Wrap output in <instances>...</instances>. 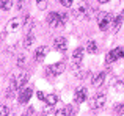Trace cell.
Masks as SVG:
<instances>
[{
	"label": "cell",
	"instance_id": "6da1fadb",
	"mask_svg": "<svg viewBox=\"0 0 124 116\" xmlns=\"http://www.w3.org/2000/svg\"><path fill=\"white\" fill-rule=\"evenodd\" d=\"M69 19V16L64 14V13H57V11H52L47 14L46 17V22H47L50 27H63L64 22Z\"/></svg>",
	"mask_w": 124,
	"mask_h": 116
},
{
	"label": "cell",
	"instance_id": "7a4b0ae2",
	"mask_svg": "<svg viewBox=\"0 0 124 116\" xmlns=\"http://www.w3.org/2000/svg\"><path fill=\"white\" fill-rule=\"evenodd\" d=\"M97 24H99V30L105 31L110 28V25L113 24V16L112 13H107V11H99V14H97Z\"/></svg>",
	"mask_w": 124,
	"mask_h": 116
},
{
	"label": "cell",
	"instance_id": "3957f363",
	"mask_svg": "<svg viewBox=\"0 0 124 116\" xmlns=\"http://www.w3.org/2000/svg\"><path fill=\"white\" fill-rule=\"evenodd\" d=\"M64 71H66V64H64L63 61H60V63H54V64H49V66L46 67V72H47L49 75H52V77L60 75V74H63Z\"/></svg>",
	"mask_w": 124,
	"mask_h": 116
},
{
	"label": "cell",
	"instance_id": "277c9868",
	"mask_svg": "<svg viewBox=\"0 0 124 116\" xmlns=\"http://www.w3.org/2000/svg\"><path fill=\"white\" fill-rule=\"evenodd\" d=\"M22 27H24V19H21V17H13L11 21H8L5 30H6V33H14V31H19Z\"/></svg>",
	"mask_w": 124,
	"mask_h": 116
},
{
	"label": "cell",
	"instance_id": "5b68a950",
	"mask_svg": "<svg viewBox=\"0 0 124 116\" xmlns=\"http://www.w3.org/2000/svg\"><path fill=\"white\" fill-rule=\"evenodd\" d=\"M33 96V89L28 88V86H22L21 89H19V94H17V102L19 104H27L28 101H30V97Z\"/></svg>",
	"mask_w": 124,
	"mask_h": 116
},
{
	"label": "cell",
	"instance_id": "8992f818",
	"mask_svg": "<svg viewBox=\"0 0 124 116\" xmlns=\"http://www.w3.org/2000/svg\"><path fill=\"white\" fill-rule=\"evenodd\" d=\"M121 57H124V50L121 49V47H116V49L110 50V52L107 53V57H105V63H107V66H108V64H112L113 61L119 60Z\"/></svg>",
	"mask_w": 124,
	"mask_h": 116
},
{
	"label": "cell",
	"instance_id": "52a82bcc",
	"mask_svg": "<svg viewBox=\"0 0 124 116\" xmlns=\"http://www.w3.org/2000/svg\"><path fill=\"white\" fill-rule=\"evenodd\" d=\"M86 99H88V91H86V88H85V86H79V88H76L74 101H76L77 104H83Z\"/></svg>",
	"mask_w": 124,
	"mask_h": 116
},
{
	"label": "cell",
	"instance_id": "ba28073f",
	"mask_svg": "<svg viewBox=\"0 0 124 116\" xmlns=\"http://www.w3.org/2000/svg\"><path fill=\"white\" fill-rule=\"evenodd\" d=\"M105 102H107V97H105V94H97V96H94L93 99H91V108H96V110H99V108H102L104 105H105Z\"/></svg>",
	"mask_w": 124,
	"mask_h": 116
},
{
	"label": "cell",
	"instance_id": "9c48e42d",
	"mask_svg": "<svg viewBox=\"0 0 124 116\" xmlns=\"http://www.w3.org/2000/svg\"><path fill=\"white\" fill-rule=\"evenodd\" d=\"M54 47L58 50V52H64V50L68 49V41H66V38H63V36L55 38V41H54Z\"/></svg>",
	"mask_w": 124,
	"mask_h": 116
},
{
	"label": "cell",
	"instance_id": "30bf717a",
	"mask_svg": "<svg viewBox=\"0 0 124 116\" xmlns=\"http://www.w3.org/2000/svg\"><path fill=\"white\" fill-rule=\"evenodd\" d=\"M105 72H99L96 74V75H93V79H91V85L94 86V88H99V86H102V83L105 82Z\"/></svg>",
	"mask_w": 124,
	"mask_h": 116
},
{
	"label": "cell",
	"instance_id": "8fae6325",
	"mask_svg": "<svg viewBox=\"0 0 124 116\" xmlns=\"http://www.w3.org/2000/svg\"><path fill=\"white\" fill-rule=\"evenodd\" d=\"M46 55H47V47L41 46V47H38V49L35 50V57H33V60H35V61H38V63H41V61L46 58Z\"/></svg>",
	"mask_w": 124,
	"mask_h": 116
},
{
	"label": "cell",
	"instance_id": "7c38bea8",
	"mask_svg": "<svg viewBox=\"0 0 124 116\" xmlns=\"http://www.w3.org/2000/svg\"><path fill=\"white\" fill-rule=\"evenodd\" d=\"M123 21H124V13H121V14H118L115 19H113L112 30H113V31H118V30H119V27H121V24H123Z\"/></svg>",
	"mask_w": 124,
	"mask_h": 116
},
{
	"label": "cell",
	"instance_id": "4fadbf2b",
	"mask_svg": "<svg viewBox=\"0 0 124 116\" xmlns=\"http://www.w3.org/2000/svg\"><path fill=\"white\" fill-rule=\"evenodd\" d=\"M83 49L82 47H77L76 50H74V53H72V61L74 63H82L83 61Z\"/></svg>",
	"mask_w": 124,
	"mask_h": 116
},
{
	"label": "cell",
	"instance_id": "5bb4252c",
	"mask_svg": "<svg viewBox=\"0 0 124 116\" xmlns=\"http://www.w3.org/2000/svg\"><path fill=\"white\" fill-rule=\"evenodd\" d=\"M33 43H35V35L31 33V31H28L27 35H25V39H24V47H31L33 46Z\"/></svg>",
	"mask_w": 124,
	"mask_h": 116
},
{
	"label": "cell",
	"instance_id": "9a60e30c",
	"mask_svg": "<svg viewBox=\"0 0 124 116\" xmlns=\"http://www.w3.org/2000/svg\"><path fill=\"white\" fill-rule=\"evenodd\" d=\"M85 50H86L88 53H93V55H94V53H97V44L94 43V41H88L86 49H85Z\"/></svg>",
	"mask_w": 124,
	"mask_h": 116
},
{
	"label": "cell",
	"instance_id": "2e32d148",
	"mask_svg": "<svg viewBox=\"0 0 124 116\" xmlns=\"http://www.w3.org/2000/svg\"><path fill=\"white\" fill-rule=\"evenodd\" d=\"M13 6V0H0V9L2 11H8Z\"/></svg>",
	"mask_w": 124,
	"mask_h": 116
},
{
	"label": "cell",
	"instance_id": "e0dca14e",
	"mask_svg": "<svg viewBox=\"0 0 124 116\" xmlns=\"http://www.w3.org/2000/svg\"><path fill=\"white\" fill-rule=\"evenodd\" d=\"M58 102V96L57 94H47L46 96V104L47 105H55Z\"/></svg>",
	"mask_w": 124,
	"mask_h": 116
},
{
	"label": "cell",
	"instance_id": "ac0fdd59",
	"mask_svg": "<svg viewBox=\"0 0 124 116\" xmlns=\"http://www.w3.org/2000/svg\"><path fill=\"white\" fill-rule=\"evenodd\" d=\"M97 14H99V11L94 8H88L86 13H85V17L86 19H93V17H97Z\"/></svg>",
	"mask_w": 124,
	"mask_h": 116
},
{
	"label": "cell",
	"instance_id": "d6986e66",
	"mask_svg": "<svg viewBox=\"0 0 124 116\" xmlns=\"http://www.w3.org/2000/svg\"><path fill=\"white\" fill-rule=\"evenodd\" d=\"M36 6H38V9L44 11L47 8V0H36Z\"/></svg>",
	"mask_w": 124,
	"mask_h": 116
},
{
	"label": "cell",
	"instance_id": "ffe728a7",
	"mask_svg": "<svg viewBox=\"0 0 124 116\" xmlns=\"http://www.w3.org/2000/svg\"><path fill=\"white\" fill-rule=\"evenodd\" d=\"M88 8H90V6H88V3H80V6H79V9H77V13H80V14L85 16V13H86Z\"/></svg>",
	"mask_w": 124,
	"mask_h": 116
},
{
	"label": "cell",
	"instance_id": "44dd1931",
	"mask_svg": "<svg viewBox=\"0 0 124 116\" xmlns=\"http://www.w3.org/2000/svg\"><path fill=\"white\" fill-rule=\"evenodd\" d=\"M88 75H90V72H88V71H80V72H77V79H80V80L86 79Z\"/></svg>",
	"mask_w": 124,
	"mask_h": 116
},
{
	"label": "cell",
	"instance_id": "7402d4cb",
	"mask_svg": "<svg viewBox=\"0 0 124 116\" xmlns=\"http://www.w3.org/2000/svg\"><path fill=\"white\" fill-rule=\"evenodd\" d=\"M27 2H28V0H19V2H17V5H16V6H17V9H19V11L25 8V5H27Z\"/></svg>",
	"mask_w": 124,
	"mask_h": 116
},
{
	"label": "cell",
	"instance_id": "603a6c76",
	"mask_svg": "<svg viewBox=\"0 0 124 116\" xmlns=\"http://www.w3.org/2000/svg\"><path fill=\"white\" fill-rule=\"evenodd\" d=\"M123 111H124V104H118V105L115 107V113H116V115H121Z\"/></svg>",
	"mask_w": 124,
	"mask_h": 116
},
{
	"label": "cell",
	"instance_id": "cb8c5ba5",
	"mask_svg": "<svg viewBox=\"0 0 124 116\" xmlns=\"http://www.w3.org/2000/svg\"><path fill=\"white\" fill-rule=\"evenodd\" d=\"M17 66L19 67H24L25 66V57L24 55H21V57L17 58Z\"/></svg>",
	"mask_w": 124,
	"mask_h": 116
},
{
	"label": "cell",
	"instance_id": "d4e9b609",
	"mask_svg": "<svg viewBox=\"0 0 124 116\" xmlns=\"http://www.w3.org/2000/svg\"><path fill=\"white\" fill-rule=\"evenodd\" d=\"M8 113H9L8 107H5V105H0V116H5V115H8Z\"/></svg>",
	"mask_w": 124,
	"mask_h": 116
},
{
	"label": "cell",
	"instance_id": "484cf974",
	"mask_svg": "<svg viewBox=\"0 0 124 116\" xmlns=\"http://www.w3.org/2000/svg\"><path fill=\"white\" fill-rule=\"evenodd\" d=\"M72 2H74V0H60V3L64 6V8H69V6L72 5Z\"/></svg>",
	"mask_w": 124,
	"mask_h": 116
},
{
	"label": "cell",
	"instance_id": "4316f807",
	"mask_svg": "<svg viewBox=\"0 0 124 116\" xmlns=\"http://www.w3.org/2000/svg\"><path fill=\"white\" fill-rule=\"evenodd\" d=\"M123 88H124V83L121 82V80H118V82L115 83V89H116V91H121Z\"/></svg>",
	"mask_w": 124,
	"mask_h": 116
},
{
	"label": "cell",
	"instance_id": "83f0119b",
	"mask_svg": "<svg viewBox=\"0 0 124 116\" xmlns=\"http://www.w3.org/2000/svg\"><path fill=\"white\" fill-rule=\"evenodd\" d=\"M68 115V108H60L57 110V116H66Z\"/></svg>",
	"mask_w": 124,
	"mask_h": 116
},
{
	"label": "cell",
	"instance_id": "f1b7e54d",
	"mask_svg": "<svg viewBox=\"0 0 124 116\" xmlns=\"http://www.w3.org/2000/svg\"><path fill=\"white\" fill-rule=\"evenodd\" d=\"M66 108H68V115H76L77 108L74 107V105H69V107H66Z\"/></svg>",
	"mask_w": 124,
	"mask_h": 116
},
{
	"label": "cell",
	"instance_id": "f546056e",
	"mask_svg": "<svg viewBox=\"0 0 124 116\" xmlns=\"http://www.w3.org/2000/svg\"><path fill=\"white\" fill-rule=\"evenodd\" d=\"M33 113H35V108L33 107H28L27 111H25V115H33Z\"/></svg>",
	"mask_w": 124,
	"mask_h": 116
},
{
	"label": "cell",
	"instance_id": "4dcf8cb0",
	"mask_svg": "<svg viewBox=\"0 0 124 116\" xmlns=\"http://www.w3.org/2000/svg\"><path fill=\"white\" fill-rule=\"evenodd\" d=\"M38 97H39L41 99V101H46V97H44V94H42V93L39 91V93H38Z\"/></svg>",
	"mask_w": 124,
	"mask_h": 116
},
{
	"label": "cell",
	"instance_id": "1f68e13d",
	"mask_svg": "<svg viewBox=\"0 0 124 116\" xmlns=\"http://www.w3.org/2000/svg\"><path fill=\"white\" fill-rule=\"evenodd\" d=\"M99 3H107V2H110V0H97Z\"/></svg>",
	"mask_w": 124,
	"mask_h": 116
}]
</instances>
